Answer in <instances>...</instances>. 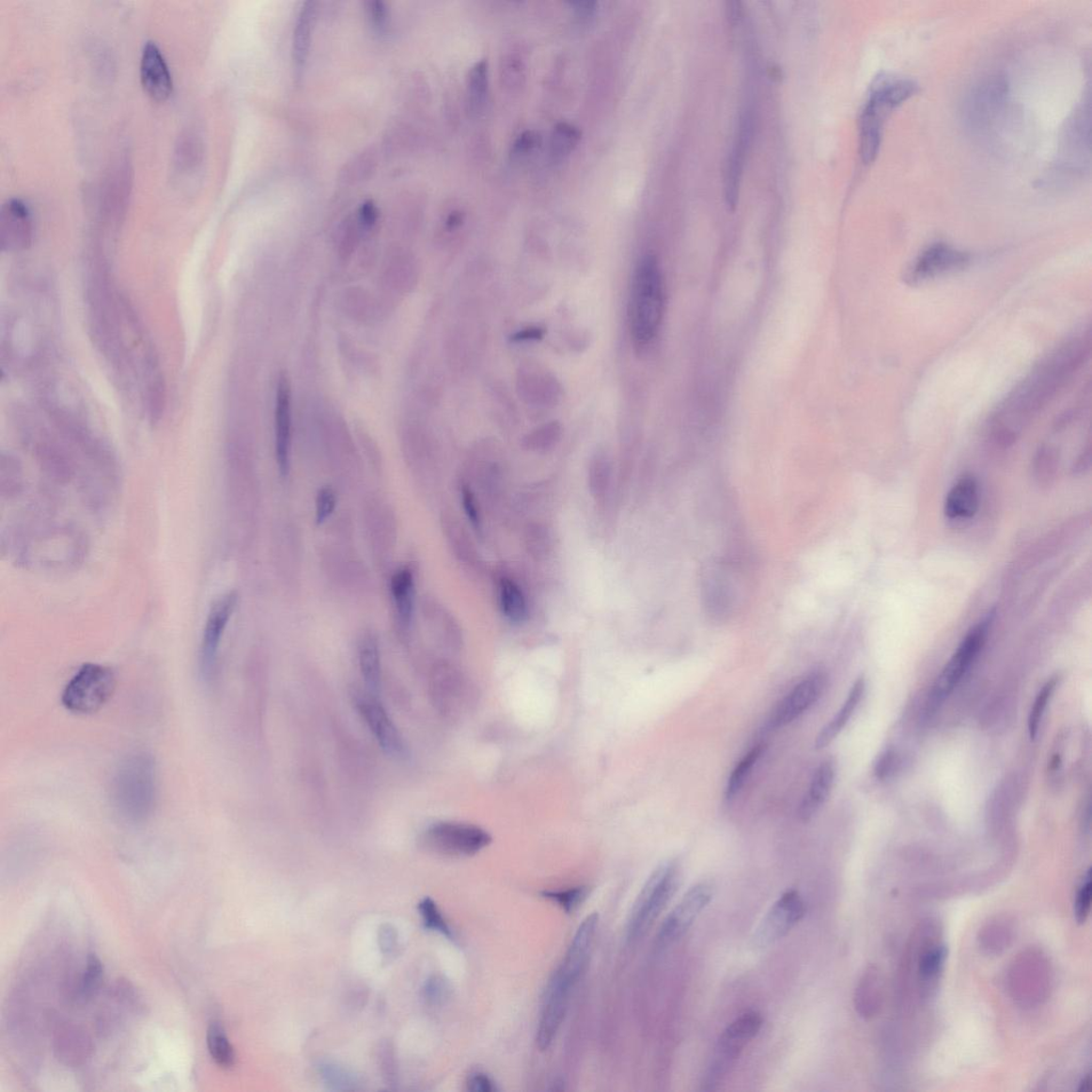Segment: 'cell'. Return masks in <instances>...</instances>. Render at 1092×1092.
Instances as JSON below:
<instances>
[{"label":"cell","instance_id":"cell-1","mask_svg":"<svg viewBox=\"0 0 1092 1092\" xmlns=\"http://www.w3.org/2000/svg\"><path fill=\"white\" fill-rule=\"evenodd\" d=\"M1088 340H1074L1049 359L1006 400L996 421L1008 418L1022 427L1053 398L1088 358Z\"/></svg>","mask_w":1092,"mask_h":1092},{"label":"cell","instance_id":"cell-2","mask_svg":"<svg viewBox=\"0 0 1092 1092\" xmlns=\"http://www.w3.org/2000/svg\"><path fill=\"white\" fill-rule=\"evenodd\" d=\"M156 772L153 757L140 751L118 764L110 787V799L123 821L140 825L151 818L156 803Z\"/></svg>","mask_w":1092,"mask_h":1092},{"label":"cell","instance_id":"cell-3","mask_svg":"<svg viewBox=\"0 0 1092 1092\" xmlns=\"http://www.w3.org/2000/svg\"><path fill=\"white\" fill-rule=\"evenodd\" d=\"M919 91L913 79L894 75L878 77L870 86L859 121L860 156L865 164H873L880 154L888 117Z\"/></svg>","mask_w":1092,"mask_h":1092},{"label":"cell","instance_id":"cell-4","mask_svg":"<svg viewBox=\"0 0 1092 1092\" xmlns=\"http://www.w3.org/2000/svg\"><path fill=\"white\" fill-rule=\"evenodd\" d=\"M664 311L663 274L653 256L639 260L632 279L630 324L632 339L639 347L650 345L658 335Z\"/></svg>","mask_w":1092,"mask_h":1092},{"label":"cell","instance_id":"cell-5","mask_svg":"<svg viewBox=\"0 0 1092 1092\" xmlns=\"http://www.w3.org/2000/svg\"><path fill=\"white\" fill-rule=\"evenodd\" d=\"M678 860L663 862L654 870L641 890L628 924V938L634 942L643 938L674 897L679 884Z\"/></svg>","mask_w":1092,"mask_h":1092},{"label":"cell","instance_id":"cell-6","mask_svg":"<svg viewBox=\"0 0 1092 1092\" xmlns=\"http://www.w3.org/2000/svg\"><path fill=\"white\" fill-rule=\"evenodd\" d=\"M116 687L112 669L99 663H85L63 690L62 706L75 715L98 713L113 698Z\"/></svg>","mask_w":1092,"mask_h":1092},{"label":"cell","instance_id":"cell-7","mask_svg":"<svg viewBox=\"0 0 1092 1092\" xmlns=\"http://www.w3.org/2000/svg\"><path fill=\"white\" fill-rule=\"evenodd\" d=\"M762 1016L756 1011L736 1018L720 1035L702 1082V1089L716 1090L731 1072L743 1049L761 1032Z\"/></svg>","mask_w":1092,"mask_h":1092},{"label":"cell","instance_id":"cell-8","mask_svg":"<svg viewBox=\"0 0 1092 1092\" xmlns=\"http://www.w3.org/2000/svg\"><path fill=\"white\" fill-rule=\"evenodd\" d=\"M423 849L449 858L473 857L492 842L486 830L466 822L442 820L427 827L419 838Z\"/></svg>","mask_w":1092,"mask_h":1092},{"label":"cell","instance_id":"cell-9","mask_svg":"<svg viewBox=\"0 0 1092 1092\" xmlns=\"http://www.w3.org/2000/svg\"><path fill=\"white\" fill-rule=\"evenodd\" d=\"M351 699L354 710L384 755L395 759H405L409 756L407 742L378 695L366 688L362 690L354 686L351 687Z\"/></svg>","mask_w":1092,"mask_h":1092},{"label":"cell","instance_id":"cell-10","mask_svg":"<svg viewBox=\"0 0 1092 1092\" xmlns=\"http://www.w3.org/2000/svg\"><path fill=\"white\" fill-rule=\"evenodd\" d=\"M715 896V886L702 881L692 886L666 917L656 936L655 946L664 951L685 936Z\"/></svg>","mask_w":1092,"mask_h":1092},{"label":"cell","instance_id":"cell-11","mask_svg":"<svg viewBox=\"0 0 1092 1092\" xmlns=\"http://www.w3.org/2000/svg\"><path fill=\"white\" fill-rule=\"evenodd\" d=\"M992 616L993 614L988 616L987 618L976 624L968 632L967 636L963 638L959 648H957L952 656V659L949 660L944 669L942 670L935 688H933V695H935L936 700L941 701L945 699L961 682L962 678L967 674L972 663L976 660L981 648L985 646Z\"/></svg>","mask_w":1092,"mask_h":1092},{"label":"cell","instance_id":"cell-12","mask_svg":"<svg viewBox=\"0 0 1092 1092\" xmlns=\"http://www.w3.org/2000/svg\"><path fill=\"white\" fill-rule=\"evenodd\" d=\"M805 905L796 890L783 893L758 924L753 937L757 948L770 946L795 928L803 919Z\"/></svg>","mask_w":1092,"mask_h":1092},{"label":"cell","instance_id":"cell-13","mask_svg":"<svg viewBox=\"0 0 1092 1092\" xmlns=\"http://www.w3.org/2000/svg\"><path fill=\"white\" fill-rule=\"evenodd\" d=\"M1007 92V84L1000 76H991L977 84L964 102V121L969 128L981 131L991 126L1005 105Z\"/></svg>","mask_w":1092,"mask_h":1092},{"label":"cell","instance_id":"cell-14","mask_svg":"<svg viewBox=\"0 0 1092 1092\" xmlns=\"http://www.w3.org/2000/svg\"><path fill=\"white\" fill-rule=\"evenodd\" d=\"M237 593L232 591L219 598L211 608L203 631L200 668L205 680H211L215 676L219 648L225 632L237 605Z\"/></svg>","mask_w":1092,"mask_h":1092},{"label":"cell","instance_id":"cell-15","mask_svg":"<svg viewBox=\"0 0 1092 1092\" xmlns=\"http://www.w3.org/2000/svg\"><path fill=\"white\" fill-rule=\"evenodd\" d=\"M573 987L554 973L546 988L537 1028V1046L541 1051L549 1050L565 1022L569 998Z\"/></svg>","mask_w":1092,"mask_h":1092},{"label":"cell","instance_id":"cell-16","mask_svg":"<svg viewBox=\"0 0 1092 1092\" xmlns=\"http://www.w3.org/2000/svg\"><path fill=\"white\" fill-rule=\"evenodd\" d=\"M827 680L825 672L815 671L797 684L775 708L771 718L772 729L788 725L813 707L824 693Z\"/></svg>","mask_w":1092,"mask_h":1092},{"label":"cell","instance_id":"cell-17","mask_svg":"<svg viewBox=\"0 0 1092 1092\" xmlns=\"http://www.w3.org/2000/svg\"><path fill=\"white\" fill-rule=\"evenodd\" d=\"M598 925V913H592L585 917L580 925V928H577L563 962H561L559 968L556 970L561 977L574 987L579 983L585 969L588 967L593 944H595Z\"/></svg>","mask_w":1092,"mask_h":1092},{"label":"cell","instance_id":"cell-18","mask_svg":"<svg viewBox=\"0 0 1092 1092\" xmlns=\"http://www.w3.org/2000/svg\"><path fill=\"white\" fill-rule=\"evenodd\" d=\"M969 262L970 257L967 253L949 247L944 242L935 243L916 259L907 274V282L915 284L936 278L940 274L959 271L967 267Z\"/></svg>","mask_w":1092,"mask_h":1092},{"label":"cell","instance_id":"cell-19","mask_svg":"<svg viewBox=\"0 0 1092 1092\" xmlns=\"http://www.w3.org/2000/svg\"><path fill=\"white\" fill-rule=\"evenodd\" d=\"M33 218L27 204L20 199L8 200L0 216V242L3 250H25L33 242Z\"/></svg>","mask_w":1092,"mask_h":1092},{"label":"cell","instance_id":"cell-20","mask_svg":"<svg viewBox=\"0 0 1092 1092\" xmlns=\"http://www.w3.org/2000/svg\"><path fill=\"white\" fill-rule=\"evenodd\" d=\"M754 134V117L749 112L741 117L732 151L727 158L725 177V195L727 207L736 208L739 201L741 179L751 140Z\"/></svg>","mask_w":1092,"mask_h":1092},{"label":"cell","instance_id":"cell-21","mask_svg":"<svg viewBox=\"0 0 1092 1092\" xmlns=\"http://www.w3.org/2000/svg\"><path fill=\"white\" fill-rule=\"evenodd\" d=\"M274 431L276 463L282 476H288L291 449V392L289 379L285 375L280 377L276 387Z\"/></svg>","mask_w":1092,"mask_h":1092},{"label":"cell","instance_id":"cell-22","mask_svg":"<svg viewBox=\"0 0 1092 1092\" xmlns=\"http://www.w3.org/2000/svg\"><path fill=\"white\" fill-rule=\"evenodd\" d=\"M141 84L156 101L168 100L173 91L172 75L164 55L155 42L148 41L142 51Z\"/></svg>","mask_w":1092,"mask_h":1092},{"label":"cell","instance_id":"cell-23","mask_svg":"<svg viewBox=\"0 0 1092 1092\" xmlns=\"http://www.w3.org/2000/svg\"><path fill=\"white\" fill-rule=\"evenodd\" d=\"M979 508L977 481L971 476L960 478L949 490L944 503L945 517L949 520H969Z\"/></svg>","mask_w":1092,"mask_h":1092},{"label":"cell","instance_id":"cell-24","mask_svg":"<svg viewBox=\"0 0 1092 1092\" xmlns=\"http://www.w3.org/2000/svg\"><path fill=\"white\" fill-rule=\"evenodd\" d=\"M519 391L522 398L535 406L548 407L556 403L560 387L548 374L540 370L522 371L519 378Z\"/></svg>","mask_w":1092,"mask_h":1092},{"label":"cell","instance_id":"cell-25","mask_svg":"<svg viewBox=\"0 0 1092 1092\" xmlns=\"http://www.w3.org/2000/svg\"><path fill=\"white\" fill-rule=\"evenodd\" d=\"M835 778V766L831 759L822 762L814 772L808 795L803 799L799 808V818L803 821H809L814 814L824 804L833 789Z\"/></svg>","mask_w":1092,"mask_h":1092},{"label":"cell","instance_id":"cell-26","mask_svg":"<svg viewBox=\"0 0 1092 1092\" xmlns=\"http://www.w3.org/2000/svg\"><path fill=\"white\" fill-rule=\"evenodd\" d=\"M414 577L409 568L399 569L392 576L391 592L402 632H407L413 622L414 607Z\"/></svg>","mask_w":1092,"mask_h":1092},{"label":"cell","instance_id":"cell-27","mask_svg":"<svg viewBox=\"0 0 1092 1092\" xmlns=\"http://www.w3.org/2000/svg\"><path fill=\"white\" fill-rule=\"evenodd\" d=\"M459 679L456 670L449 664L440 663L434 667L430 679V697L440 713L448 714L452 711L460 687Z\"/></svg>","mask_w":1092,"mask_h":1092},{"label":"cell","instance_id":"cell-28","mask_svg":"<svg viewBox=\"0 0 1092 1092\" xmlns=\"http://www.w3.org/2000/svg\"><path fill=\"white\" fill-rule=\"evenodd\" d=\"M865 692L866 679L864 677H861L851 687L849 697L844 702L842 709L837 711L835 717L825 727H822L817 740H815V749L820 750L826 748L841 733L845 725L849 724L854 710L859 707L862 698H864Z\"/></svg>","mask_w":1092,"mask_h":1092},{"label":"cell","instance_id":"cell-29","mask_svg":"<svg viewBox=\"0 0 1092 1092\" xmlns=\"http://www.w3.org/2000/svg\"><path fill=\"white\" fill-rule=\"evenodd\" d=\"M359 668L366 690L376 695L382 688V654L373 634L364 636L359 644Z\"/></svg>","mask_w":1092,"mask_h":1092},{"label":"cell","instance_id":"cell-30","mask_svg":"<svg viewBox=\"0 0 1092 1092\" xmlns=\"http://www.w3.org/2000/svg\"><path fill=\"white\" fill-rule=\"evenodd\" d=\"M315 20L316 4L313 2L304 3L300 9L294 30V39H292V57H294L298 70L304 68L308 54H310Z\"/></svg>","mask_w":1092,"mask_h":1092},{"label":"cell","instance_id":"cell-31","mask_svg":"<svg viewBox=\"0 0 1092 1092\" xmlns=\"http://www.w3.org/2000/svg\"><path fill=\"white\" fill-rule=\"evenodd\" d=\"M498 597L506 619L517 624L527 619V600L517 582L509 577H502L498 584Z\"/></svg>","mask_w":1092,"mask_h":1092},{"label":"cell","instance_id":"cell-32","mask_svg":"<svg viewBox=\"0 0 1092 1092\" xmlns=\"http://www.w3.org/2000/svg\"><path fill=\"white\" fill-rule=\"evenodd\" d=\"M612 462L605 452H597L592 456L588 468V487L590 493L597 500L603 498L612 484Z\"/></svg>","mask_w":1092,"mask_h":1092},{"label":"cell","instance_id":"cell-33","mask_svg":"<svg viewBox=\"0 0 1092 1092\" xmlns=\"http://www.w3.org/2000/svg\"><path fill=\"white\" fill-rule=\"evenodd\" d=\"M208 1047L211 1056L215 1063L225 1069L235 1064V1052L229 1042L224 1027L219 1023H212L208 1032Z\"/></svg>","mask_w":1092,"mask_h":1092},{"label":"cell","instance_id":"cell-34","mask_svg":"<svg viewBox=\"0 0 1092 1092\" xmlns=\"http://www.w3.org/2000/svg\"><path fill=\"white\" fill-rule=\"evenodd\" d=\"M563 435V429L558 422L544 424L529 432L523 439V446L529 452L545 453L555 447Z\"/></svg>","mask_w":1092,"mask_h":1092},{"label":"cell","instance_id":"cell-35","mask_svg":"<svg viewBox=\"0 0 1092 1092\" xmlns=\"http://www.w3.org/2000/svg\"><path fill=\"white\" fill-rule=\"evenodd\" d=\"M580 140L581 132L575 126L568 123L558 124L551 139V154L554 160H563L573 151Z\"/></svg>","mask_w":1092,"mask_h":1092},{"label":"cell","instance_id":"cell-36","mask_svg":"<svg viewBox=\"0 0 1092 1092\" xmlns=\"http://www.w3.org/2000/svg\"><path fill=\"white\" fill-rule=\"evenodd\" d=\"M320 1074L327 1087L332 1090H357L360 1082L357 1075L336 1064L323 1063L319 1067Z\"/></svg>","mask_w":1092,"mask_h":1092},{"label":"cell","instance_id":"cell-37","mask_svg":"<svg viewBox=\"0 0 1092 1092\" xmlns=\"http://www.w3.org/2000/svg\"><path fill=\"white\" fill-rule=\"evenodd\" d=\"M764 747L765 746L763 745H757L745 757L741 759L738 766L735 767L732 774L730 775L729 781H727L725 788V799L727 802H731L732 799H734V797L740 793V790L743 785H745L746 779L748 778L751 770H753V767L757 762V759L759 757H761Z\"/></svg>","mask_w":1092,"mask_h":1092},{"label":"cell","instance_id":"cell-38","mask_svg":"<svg viewBox=\"0 0 1092 1092\" xmlns=\"http://www.w3.org/2000/svg\"><path fill=\"white\" fill-rule=\"evenodd\" d=\"M418 912L422 916L424 926L427 929L441 933L442 936L447 939H454L453 930L450 929L445 916H443L433 899L429 897L424 898L418 905Z\"/></svg>","mask_w":1092,"mask_h":1092},{"label":"cell","instance_id":"cell-39","mask_svg":"<svg viewBox=\"0 0 1092 1092\" xmlns=\"http://www.w3.org/2000/svg\"><path fill=\"white\" fill-rule=\"evenodd\" d=\"M470 101L474 110H480L485 105L488 94V65L486 61L477 62L470 73Z\"/></svg>","mask_w":1092,"mask_h":1092},{"label":"cell","instance_id":"cell-40","mask_svg":"<svg viewBox=\"0 0 1092 1092\" xmlns=\"http://www.w3.org/2000/svg\"><path fill=\"white\" fill-rule=\"evenodd\" d=\"M589 896L587 886H576L567 890L544 891L542 897L563 908L566 913H572L582 906Z\"/></svg>","mask_w":1092,"mask_h":1092},{"label":"cell","instance_id":"cell-41","mask_svg":"<svg viewBox=\"0 0 1092 1092\" xmlns=\"http://www.w3.org/2000/svg\"><path fill=\"white\" fill-rule=\"evenodd\" d=\"M1056 683V679H1049L1048 682L1042 686L1038 694H1037L1033 708L1031 710L1030 717H1028V733H1030V738L1032 741H1034L1037 738V734H1038L1039 725L1044 711H1046L1051 695L1055 690Z\"/></svg>","mask_w":1092,"mask_h":1092},{"label":"cell","instance_id":"cell-42","mask_svg":"<svg viewBox=\"0 0 1092 1092\" xmlns=\"http://www.w3.org/2000/svg\"><path fill=\"white\" fill-rule=\"evenodd\" d=\"M946 959V948L944 945L932 946L921 959L920 973L925 980L936 978L944 968Z\"/></svg>","mask_w":1092,"mask_h":1092},{"label":"cell","instance_id":"cell-43","mask_svg":"<svg viewBox=\"0 0 1092 1092\" xmlns=\"http://www.w3.org/2000/svg\"><path fill=\"white\" fill-rule=\"evenodd\" d=\"M527 548L532 555L536 558L548 556L551 549V538L548 530L541 526H534L528 529L526 538Z\"/></svg>","mask_w":1092,"mask_h":1092},{"label":"cell","instance_id":"cell-44","mask_svg":"<svg viewBox=\"0 0 1092 1092\" xmlns=\"http://www.w3.org/2000/svg\"><path fill=\"white\" fill-rule=\"evenodd\" d=\"M1091 904V872L1088 870L1080 886L1074 904L1076 921L1084 923L1087 920Z\"/></svg>","mask_w":1092,"mask_h":1092},{"label":"cell","instance_id":"cell-45","mask_svg":"<svg viewBox=\"0 0 1092 1092\" xmlns=\"http://www.w3.org/2000/svg\"><path fill=\"white\" fill-rule=\"evenodd\" d=\"M336 507V495L329 487L322 488L316 497V523L322 524Z\"/></svg>","mask_w":1092,"mask_h":1092},{"label":"cell","instance_id":"cell-46","mask_svg":"<svg viewBox=\"0 0 1092 1092\" xmlns=\"http://www.w3.org/2000/svg\"><path fill=\"white\" fill-rule=\"evenodd\" d=\"M102 976V965L101 960L95 955H90L88 963L83 978V992L85 995H91L100 986Z\"/></svg>","mask_w":1092,"mask_h":1092},{"label":"cell","instance_id":"cell-47","mask_svg":"<svg viewBox=\"0 0 1092 1092\" xmlns=\"http://www.w3.org/2000/svg\"><path fill=\"white\" fill-rule=\"evenodd\" d=\"M461 500L463 509L466 517H468L471 524L477 533L482 532V519L476 498H475L472 490L468 486L461 488Z\"/></svg>","mask_w":1092,"mask_h":1092},{"label":"cell","instance_id":"cell-48","mask_svg":"<svg viewBox=\"0 0 1092 1092\" xmlns=\"http://www.w3.org/2000/svg\"><path fill=\"white\" fill-rule=\"evenodd\" d=\"M367 13L371 25L378 33L382 34L387 28V21H389V10L383 2H369L367 3Z\"/></svg>","mask_w":1092,"mask_h":1092},{"label":"cell","instance_id":"cell-49","mask_svg":"<svg viewBox=\"0 0 1092 1092\" xmlns=\"http://www.w3.org/2000/svg\"><path fill=\"white\" fill-rule=\"evenodd\" d=\"M541 138L536 132L522 133L513 146L512 153L518 157H524L533 153L540 146Z\"/></svg>","mask_w":1092,"mask_h":1092},{"label":"cell","instance_id":"cell-50","mask_svg":"<svg viewBox=\"0 0 1092 1092\" xmlns=\"http://www.w3.org/2000/svg\"><path fill=\"white\" fill-rule=\"evenodd\" d=\"M447 992V985L440 977L430 978L424 989L425 999L430 1004H440L443 1000H445Z\"/></svg>","mask_w":1092,"mask_h":1092},{"label":"cell","instance_id":"cell-51","mask_svg":"<svg viewBox=\"0 0 1092 1092\" xmlns=\"http://www.w3.org/2000/svg\"><path fill=\"white\" fill-rule=\"evenodd\" d=\"M466 1087L471 1092H494L496 1086L489 1075L482 1072H474L466 1082Z\"/></svg>","mask_w":1092,"mask_h":1092},{"label":"cell","instance_id":"cell-52","mask_svg":"<svg viewBox=\"0 0 1092 1092\" xmlns=\"http://www.w3.org/2000/svg\"><path fill=\"white\" fill-rule=\"evenodd\" d=\"M379 211L376 205L367 201L361 205L359 211V223L363 228L373 227L378 220Z\"/></svg>","mask_w":1092,"mask_h":1092},{"label":"cell","instance_id":"cell-53","mask_svg":"<svg viewBox=\"0 0 1092 1092\" xmlns=\"http://www.w3.org/2000/svg\"><path fill=\"white\" fill-rule=\"evenodd\" d=\"M380 1057H382L380 1058L382 1059V1069L386 1078V1081L389 1083H394L395 1062L393 1052L389 1047H385L383 1050H382V1054H380Z\"/></svg>","mask_w":1092,"mask_h":1092},{"label":"cell","instance_id":"cell-54","mask_svg":"<svg viewBox=\"0 0 1092 1092\" xmlns=\"http://www.w3.org/2000/svg\"><path fill=\"white\" fill-rule=\"evenodd\" d=\"M544 330L539 327H530L518 331L516 335L511 336L512 342H530V340H539L544 336Z\"/></svg>","mask_w":1092,"mask_h":1092},{"label":"cell","instance_id":"cell-55","mask_svg":"<svg viewBox=\"0 0 1092 1092\" xmlns=\"http://www.w3.org/2000/svg\"><path fill=\"white\" fill-rule=\"evenodd\" d=\"M569 5L573 7L577 17L582 19H590L597 11V3L593 2H576Z\"/></svg>","mask_w":1092,"mask_h":1092},{"label":"cell","instance_id":"cell-56","mask_svg":"<svg viewBox=\"0 0 1092 1092\" xmlns=\"http://www.w3.org/2000/svg\"><path fill=\"white\" fill-rule=\"evenodd\" d=\"M380 942H382V948L383 949L384 953H391L393 951L396 944V933L394 929L390 928V926H385V928L382 930Z\"/></svg>","mask_w":1092,"mask_h":1092},{"label":"cell","instance_id":"cell-57","mask_svg":"<svg viewBox=\"0 0 1092 1092\" xmlns=\"http://www.w3.org/2000/svg\"><path fill=\"white\" fill-rule=\"evenodd\" d=\"M460 224H461V217H460V215H458V213H454V215L450 216L448 221H447V226L450 228L457 227L458 226H460Z\"/></svg>","mask_w":1092,"mask_h":1092},{"label":"cell","instance_id":"cell-58","mask_svg":"<svg viewBox=\"0 0 1092 1092\" xmlns=\"http://www.w3.org/2000/svg\"><path fill=\"white\" fill-rule=\"evenodd\" d=\"M1089 1086H1090V1076H1089V1074H1087L1085 1076V1078H1084L1083 1081L1081 1082L1079 1090L1080 1091L1088 1090Z\"/></svg>","mask_w":1092,"mask_h":1092}]
</instances>
